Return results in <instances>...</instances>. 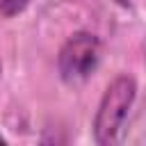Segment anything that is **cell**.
<instances>
[{"mask_svg": "<svg viewBox=\"0 0 146 146\" xmlns=\"http://www.w3.org/2000/svg\"><path fill=\"white\" fill-rule=\"evenodd\" d=\"M116 2H119V5H128V0H116Z\"/></svg>", "mask_w": 146, "mask_h": 146, "instance_id": "277c9868", "label": "cell"}, {"mask_svg": "<svg viewBox=\"0 0 146 146\" xmlns=\"http://www.w3.org/2000/svg\"><path fill=\"white\" fill-rule=\"evenodd\" d=\"M27 5H30V0H0V14L11 18V16L21 14Z\"/></svg>", "mask_w": 146, "mask_h": 146, "instance_id": "3957f363", "label": "cell"}, {"mask_svg": "<svg viewBox=\"0 0 146 146\" xmlns=\"http://www.w3.org/2000/svg\"><path fill=\"white\" fill-rule=\"evenodd\" d=\"M98 62V39L89 32L73 34L59 50L57 66L66 82H80L84 80Z\"/></svg>", "mask_w": 146, "mask_h": 146, "instance_id": "7a4b0ae2", "label": "cell"}, {"mask_svg": "<svg viewBox=\"0 0 146 146\" xmlns=\"http://www.w3.org/2000/svg\"><path fill=\"white\" fill-rule=\"evenodd\" d=\"M135 94H137V84L130 75H119L107 87V91L98 105L96 121H94V135H96L98 144L105 146V144L116 141V137L125 123L128 110L132 107Z\"/></svg>", "mask_w": 146, "mask_h": 146, "instance_id": "6da1fadb", "label": "cell"}, {"mask_svg": "<svg viewBox=\"0 0 146 146\" xmlns=\"http://www.w3.org/2000/svg\"><path fill=\"white\" fill-rule=\"evenodd\" d=\"M0 144H5V139H2V137H0Z\"/></svg>", "mask_w": 146, "mask_h": 146, "instance_id": "5b68a950", "label": "cell"}]
</instances>
